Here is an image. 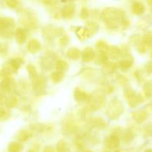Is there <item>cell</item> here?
Instances as JSON below:
<instances>
[{
	"label": "cell",
	"instance_id": "obj_1",
	"mask_svg": "<svg viewBox=\"0 0 152 152\" xmlns=\"http://www.w3.org/2000/svg\"><path fill=\"white\" fill-rule=\"evenodd\" d=\"M102 19L107 25L115 27L124 20V13L114 7H107L102 12Z\"/></svg>",
	"mask_w": 152,
	"mask_h": 152
},
{
	"label": "cell",
	"instance_id": "obj_2",
	"mask_svg": "<svg viewBox=\"0 0 152 152\" xmlns=\"http://www.w3.org/2000/svg\"><path fill=\"white\" fill-rule=\"evenodd\" d=\"M124 112V105L122 101L114 98L110 101L107 108V115L110 120H117Z\"/></svg>",
	"mask_w": 152,
	"mask_h": 152
},
{
	"label": "cell",
	"instance_id": "obj_3",
	"mask_svg": "<svg viewBox=\"0 0 152 152\" xmlns=\"http://www.w3.org/2000/svg\"><path fill=\"white\" fill-rule=\"evenodd\" d=\"M105 102V95L100 91L94 92L92 95L89 96L88 104L89 109L92 111H96L101 108Z\"/></svg>",
	"mask_w": 152,
	"mask_h": 152
},
{
	"label": "cell",
	"instance_id": "obj_4",
	"mask_svg": "<svg viewBox=\"0 0 152 152\" xmlns=\"http://www.w3.org/2000/svg\"><path fill=\"white\" fill-rule=\"evenodd\" d=\"M125 94L128 98V105L131 108H135L143 102V98L139 94H137L131 88H125Z\"/></svg>",
	"mask_w": 152,
	"mask_h": 152
},
{
	"label": "cell",
	"instance_id": "obj_5",
	"mask_svg": "<svg viewBox=\"0 0 152 152\" xmlns=\"http://www.w3.org/2000/svg\"><path fill=\"white\" fill-rule=\"evenodd\" d=\"M14 26V21L8 17L0 18V31L4 37H7L11 35V28Z\"/></svg>",
	"mask_w": 152,
	"mask_h": 152
},
{
	"label": "cell",
	"instance_id": "obj_6",
	"mask_svg": "<svg viewBox=\"0 0 152 152\" xmlns=\"http://www.w3.org/2000/svg\"><path fill=\"white\" fill-rule=\"evenodd\" d=\"M62 129L63 132L66 134H71L73 132H75L76 126L72 116L69 115L64 119L63 122Z\"/></svg>",
	"mask_w": 152,
	"mask_h": 152
},
{
	"label": "cell",
	"instance_id": "obj_7",
	"mask_svg": "<svg viewBox=\"0 0 152 152\" xmlns=\"http://www.w3.org/2000/svg\"><path fill=\"white\" fill-rule=\"evenodd\" d=\"M120 140L116 135H110L104 140V145L108 149H115L119 146Z\"/></svg>",
	"mask_w": 152,
	"mask_h": 152
},
{
	"label": "cell",
	"instance_id": "obj_8",
	"mask_svg": "<svg viewBox=\"0 0 152 152\" xmlns=\"http://www.w3.org/2000/svg\"><path fill=\"white\" fill-rule=\"evenodd\" d=\"M34 90L37 94H42L46 89V81L42 77H38L32 80Z\"/></svg>",
	"mask_w": 152,
	"mask_h": 152
},
{
	"label": "cell",
	"instance_id": "obj_9",
	"mask_svg": "<svg viewBox=\"0 0 152 152\" xmlns=\"http://www.w3.org/2000/svg\"><path fill=\"white\" fill-rule=\"evenodd\" d=\"M75 12V7L73 4H68L63 7L61 10L63 17L65 19H71L73 17Z\"/></svg>",
	"mask_w": 152,
	"mask_h": 152
},
{
	"label": "cell",
	"instance_id": "obj_10",
	"mask_svg": "<svg viewBox=\"0 0 152 152\" xmlns=\"http://www.w3.org/2000/svg\"><path fill=\"white\" fill-rule=\"evenodd\" d=\"M13 88V82L9 77H6L0 83V90L4 93H9Z\"/></svg>",
	"mask_w": 152,
	"mask_h": 152
},
{
	"label": "cell",
	"instance_id": "obj_11",
	"mask_svg": "<svg viewBox=\"0 0 152 152\" xmlns=\"http://www.w3.org/2000/svg\"><path fill=\"white\" fill-rule=\"evenodd\" d=\"M95 56V53L93 49L90 47H87L83 50L81 53V57L83 62H89L94 59Z\"/></svg>",
	"mask_w": 152,
	"mask_h": 152
},
{
	"label": "cell",
	"instance_id": "obj_12",
	"mask_svg": "<svg viewBox=\"0 0 152 152\" xmlns=\"http://www.w3.org/2000/svg\"><path fill=\"white\" fill-rule=\"evenodd\" d=\"M74 97L77 102H83L85 101H88L89 96L86 92L80 90V88H76L74 91Z\"/></svg>",
	"mask_w": 152,
	"mask_h": 152
},
{
	"label": "cell",
	"instance_id": "obj_13",
	"mask_svg": "<svg viewBox=\"0 0 152 152\" xmlns=\"http://www.w3.org/2000/svg\"><path fill=\"white\" fill-rule=\"evenodd\" d=\"M132 117L137 123H142L147 119L148 114L144 110H139L133 113Z\"/></svg>",
	"mask_w": 152,
	"mask_h": 152
},
{
	"label": "cell",
	"instance_id": "obj_14",
	"mask_svg": "<svg viewBox=\"0 0 152 152\" xmlns=\"http://www.w3.org/2000/svg\"><path fill=\"white\" fill-rule=\"evenodd\" d=\"M15 39L17 43L19 44H23L25 42L27 39L26 31L22 28H17L15 31Z\"/></svg>",
	"mask_w": 152,
	"mask_h": 152
},
{
	"label": "cell",
	"instance_id": "obj_15",
	"mask_svg": "<svg viewBox=\"0 0 152 152\" xmlns=\"http://www.w3.org/2000/svg\"><path fill=\"white\" fill-rule=\"evenodd\" d=\"M41 49V44L40 42L37 39H31L28 43V50H29L31 53H36L39 52Z\"/></svg>",
	"mask_w": 152,
	"mask_h": 152
},
{
	"label": "cell",
	"instance_id": "obj_16",
	"mask_svg": "<svg viewBox=\"0 0 152 152\" xmlns=\"http://www.w3.org/2000/svg\"><path fill=\"white\" fill-rule=\"evenodd\" d=\"M133 63H134V59L131 55H128L125 56L122 61H120L119 63V67L122 68L123 71H126V70L129 69L131 66H132Z\"/></svg>",
	"mask_w": 152,
	"mask_h": 152
},
{
	"label": "cell",
	"instance_id": "obj_17",
	"mask_svg": "<svg viewBox=\"0 0 152 152\" xmlns=\"http://www.w3.org/2000/svg\"><path fill=\"white\" fill-rule=\"evenodd\" d=\"M85 32H86L87 37H91L92 35L95 34V33L98 31V26L95 22H89L86 23V26L84 28Z\"/></svg>",
	"mask_w": 152,
	"mask_h": 152
},
{
	"label": "cell",
	"instance_id": "obj_18",
	"mask_svg": "<svg viewBox=\"0 0 152 152\" xmlns=\"http://www.w3.org/2000/svg\"><path fill=\"white\" fill-rule=\"evenodd\" d=\"M43 34L46 38H52L54 36L59 35V30L55 29L54 27H52L49 25V26L45 27L43 31Z\"/></svg>",
	"mask_w": 152,
	"mask_h": 152
},
{
	"label": "cell",
	"instance_id": "obj_19",
	"mask_svg": "<svg viewBox=\"0 0 152 152\" xmlns=\"http://www.w3.org/2000/svg\"><path fill=\"white\" fill-rule=\"evenodd\" d=\"M90 124L93 128H96L98 129H103L107 126V123L104 122V120L99 117H96V118H93L92 120H91Z\"/></svg>",
	"mask_w": 152,
	"mask_h": 152
},
{
	"label": "cell",
	"instance_id": "obj_20",
	"mask_svg": "<svg viewBox=\"0 0 152 152\" xmlns=\"http://www.w3.org/2000/svg\"><path fill=\"white\" fill-rule=\"evenodd\" d=\"M80 55H81V52L75 47L70 48L66 52L67 57L71 59H73V60H76V59H78L80 56Z\"/></svg>",
	"mask_w": 152,
	"mask_h": 152
},
{
	"label": "cell",
	"instance_id": "obj_21",
	"mask_svg": "<svg viewBox=\"0 0 152 152\" xmlns=\"http://www.w3.org/2000/svg\"><path fill=\"white\" fill-rule=\"evenodd\" d=\"M132 12L135 15H141L143 13L145 10V6L141 2H134L132 5Z\"/></svg>",
	"mask_w": 152,
	"mask_h": 152
},
{
	"label": "cell",
	"instance_id": "obj_22",
	"mask_svg": "<svg viewBox=\"0 0 152 152\" xmlns=\"http://www.w3.org/2000/svg\"><path fill=\"white\" fill-rule=\"evenodd\" d=\"M30 137H31V134H30V132H28L27 130H25V129L20 130L18 132L17 134H16V139L20 142H25Z\"/></svg>",
	"mask_w": 152,
	"mask_h": 152
},
{
	"label": "cell",
	"instance_id": "obj_23",
	"mask_svg": "<svg viewBox=\"0 0 152 152\" xmlns=\"http://www.w3.org/2000/svg\"><path fill=\"white\" fill-rule=\"evenodd\" d=\"M108 51L110 53V57L113 59H119L121 56V55H122V50L118 47H116V46L110 47Z\"/></svg>",
	"mask_w": 152,
	"mask_h": 152
},
{
	"label": "cell",
	"instance_id": "obj_24",
	"mask_svg": "<svg viewBox=\"0 0 152 152\" xmlns=\"http://www.w3.org/2000/svg\"><path fill=\"white\" fill-rule=\"evenodd\" d=\"M55 68H56L57 71H59V72L63 73L68 70L69 65L68 63L66 62L63 60H58L57 62L56 65H55Z\"/></svg>",
	"mask_w": 152,
	"mask_h": 152
},
{
	"label": "cell",
	"instance_id": "obj_25",
	"mask_svg": "<svg viewBox=\"0 0 152 152\" xmlns=\"http://www.w3.org/2000/svg\"><path fill=\"white\" fill-rule=\"evenodd\" d=\"M115 69H116V65L114 63L112 62H107V63L104 64L102 68L103 72L105 74H111L114 72Z\"/></svg>",
	"mask_w": 152,
	"mask_h": 152
},
{
	"label": "cell",
	"instance_id": "obj_26",
	"mask_svg": "<svg viewBox=\"0 0 152 152\" xmlns=\"http://www.w3.org/2000/svg\"><path fill=\"white\" fill-rule=\"evenodd\" d=\"M22 150V145L19 142H11L8 145L9 152H20Z\"/></svg>",
	"mask_w": 152,
	"mask_h": 152
},
{
	"label": "cell",
	"instance_id": "obj_27",
	"mask_svg": "<svg viewBox=\"0 0 152 152\" xmlns=\"http://www.w3.org/2000/svg\"><path fill=\"white\" fill-rule=\"evenodd\" d=\"M18 102H19V101H18V99L16 96H10V97H8L6 99L5 105L7 108H15L18 105Z\"/></svg>",
	"mask_w": 152,
	"mask_h": 152
},
{
	"label": "cell",
	"instance_id": "obj_28",
	"mask_svg": "<svg viewBox=\"0 0 152 152\" xmlns=\"http://www.w3.org/2000/svg\"><path fill=\"white\" fill-rule=\"evenodd\" d=\"M27 71H28V75H29L30 79H31V80H34V79L37 78V77H38L37 69H36L35 67L33 65H31V64L28 65V66H27Z\"/></svg>",
	"mask_w": 152,
	"mask_h": 152
},
{
	"label": "cell",
	"instance_id": "obj_29",
	"mask_svg": "<svg viewBox=\"0 0 152 152\" xmlns=\"http://www.w3.org/2000/svg\"><path fill=\"white\" fill-rule=\"evenodd\" d=\"M22 60L20 58H15V59H11L9 61V64L13 67V69L15 71H17L19 68H20L21 65L22 64Z\"/></svg>",
	"mask_w": 152,
	"mask_h": 152
},
{
	"label": "cell",
	"instance_id": "obj_30",
	"mask_svg": "<svg viewBox=\"0 0 152 152\" xmlns=\"http://www.w3.org/2000/svg\"><path fill=\"white\" fill-rule=\"evenodd\" d=\"M143 91L144 93L148 97L152 96V80L147 82L143 86Z\"/></svg>",
	"mask_w": 152,
	"mask_h": 152
},
{
	"label": "cell",
	"instance_id": "obj_31",
	"mask_svg": "<svg viewBox=\"0 0 152 152\" xmlns=\"http://www.w3.org/2000/svg\"><path fill=\"white\" fill-rule=\"evenodd\" d=\"M134 134L133 133L132 131L126 130L124 132L123 135H122V139L125 142H129L134 138Z\"/></svg>",
	"mask_w": 152,
	"mask_h": 152
},
{
	"label": "cell",
	"instance_id": "obj_32",
	"mask_svg": "<svg viewBox=\"0 0 152 152\" xmlns=\"http://www.w3.org/2000/svg\"><path fill=\"white\" fill-rule=\"evenodd\" d=\"M142 42L148 46H152V31H148L142 37Z\"/></svg>",
	"mask_w": 152,
	"mask_h": 152
},
{
	"label": "cell",
	"instance_id": "obj_33",
	"mask_svg": "<svg viewBox=\"0 0 152 152\" xmlns=\"http://www.w3.org/2000/svg\"><path fill=\"white\" fill-rule=\"evenodd\" d=\"M64 74L63 73L59 72V71H55L52 74V80L55 83H59L63 79Z\"/></svg>",
	"mask_w": 152,
	"mask_h": 152
},
{
	"label": "cell",
	"instance_id": "obj_34",
	"mask_svg": "<svg viewBox=\"0 0 152 152\" xmlns=\"http://www.w3.org/2000/svg\"><path fill=\"white\" fill-rule=\"evenodd\" d=\"M57 151L58 152H67L68 146L65 141L60 140L57 144Z\"/></svg>",
	"mask_w": 152,
	"mask_h": 152
},
{
	"label": "cell",
	"instance_id": "obj_35",
	"mask_svg": "<svg viewBox=\"0 0 152 152\" xmlns=\"http://www.w3.org/2000/svg\"><path fill=\"white\" fill-rule=\"evenodd\" d=\"M107 59H108V56H107V53L104 51H99L98 57H97V60L98 61V62L101 64H105L107 62Z\"/></svg>",
	"mask_w": 152,
	"mask_h": 152
},
{
	"label": "cell",
	"instance_id": "obj_36",
	"mask_svg": "<svg viewBox=\"0 0 152 152\" xmlns=\"http://www.w3.org/2000/svg\"><path fill=\"white\" fill-rule=\"evenodd\" d=\"M96 48L100 50V51H104V52H107L108 51L109 49H110V47H109L108 45L104 41H98V42L96 43Z\"/></svg>",
	"mask_w": 152,
	"mask_h": 152
},
{
	"label": "cell",
	"instance_id": "obj_37",
	"mask_svg": "<svg viewBox=\"0 0 152 152\" xmlns=\"http://www.w3.org/2000/svg\"><path fill=\"white\" fill-rule=\"evenodd\" d=\"M69 37L66 35H63L59 39V44L62 47H65V46H66L69 44Z\"/></svg>",
	"mask_w": 152,
	"mask_h": 152
},
{
	"label": "cell",
	"instance_id": "obj_38",
	"mask_svg": "<svg viewBox=\"0 0 152 152\" xmlns=\"http://www.w3.org/2000/svg\"><path fill=\"white\" fill-rule=\"evenodd\" d=\"M8 117V111L4 108H0V120H4Z\"/></svg>",
	"mask_w": 152,
	"mask_h": 152
},
{
	"label": "cell",
	"instance_id": "obj_39",
	"mask_svg": "<svg viewBox=\"0 0 152 152\" xmlns=\"http://www.w3.org/2000/svg\"><path fill=\"white\" fill-rule=\"evenodd\" d=\"M88 14H89V11H88L86 7H83V9L81 10V12H80V17L81 19H85L87 18Z\"/></svg>",
	"mask_w": 152,
	"mask_h": 152
},
{
	"label": "cell",
	"instance_id": "obj_40",
	"mask_svg": "<svg viewBox=\"0 0 152 152\" xmlns=\"http://www.w3.org/2000/svg\"><path fill=\"white\" fill-rule=\"evenodd\" d=\"M42 64L43 65V66L46 67V68H49L51 67V64H52V62H51V60H50V59H49V58H46V59H43Z\"/></svg>",
	"mask_w": 152,
	"mask_h": 152
},
{
	"label": "cell",
	"instance_id": "obj_41",
	"mask_svg": "<svg viewBox=\"0 0 152 152\" xmlns=\"http://www.w3.org/2000/svg\"><path fill=\"white\" fill-rule=\"evenodd\" d=\"M6 4L10 7H16L18 5V1H13V0H10V1H6Z\"/></svg>",
	"mask_w": 152,
	"mask_h": 152
},
{
	"label": "cell",
	"instance_id": "obj_42",
	"mask_svg": "<svg viewBox=\"0 0 152 152\" xmlns=\"http://www.w3.org/2000/svg\"><path fill=\"white\" fill-rule=\"evenodd\" d=\"M43 152H55V151L53 147L51 146V145H48V146L45 147Z\"/></svg>",
	"mask_w": 152,
	"mask_h": 152
},
{
	"label": "cell",
	"instance_id": "obj_43",
	"mask_svg": "<svg viewBox=\"0 0 152 152\" xmlns=\"http://www.w3.org/2000/svg\"><path fill=\"white\" fill-rule=\"evenodd\" d=\"M146 69H147L148 72H149V73L152 72V62H150L149 64H148L147 67H146Z\"/></svg>",
	"mask_w": 152,
	"mask_h": 152
},
{
	"label": "cell",
	"instance_id": "obj_44",
	"mask_svg": "<svg viewBox=\"0 0 152 152\" xmlns=\"http://www.w3.org/2000/svg\"><path fill=\"white\" fill-rule=\"evenodd\" d=\"M3 102H4V96H3V95L0 93V105H2Z\"/></svg>",
	"mask_w": 152,
	"mask_h": 152
},
{
	"label": "cell",
	"instance_id": "obj_45",
	"mask_svg": "<svg viewBox=\"0 0 152 152\" xmlns=\"http://www.w3.org/2000/svg\"><path fill=\"white\" fill-rule=\"evenodd\" d=\"M145 152H152V150L151 149H147Z\"/></svg>",
	"mask_w": 152,
	"mask_h": 152
},
{
	"label": "cell",
	"instance_id": "obj_46",
	"mask_svg": "<svg viewBox=\"0 0 152 152\" xmlns=\"http://www.w3.org/2000/svg\"><path fill=\"white\" fill-rule=\"evenodd\" d=\"M85 152H92V151H85Z\"/></svg>",
	"mask_w": 152,
	"mask_h": 152
},
{
	"label": "cell",
	"instance_id": "obj_47",
	"mask_svg": "<svg viewBox=\"0 0 152 152\" xmlns=\"http://www.w3.org/2000/svg\"><path fill=\"white\" fill-rule=\"evenodd\" d=\"M151 108H152V105H151Z\"/></svg>",
	"mask_w": 152,
	"mask_h": 152
},
{
	"label": "cell",
	"instance_id": "obj_48",
	"mask_svg": "<svg viewBox=\"0 0 152 152\" xmlns=\"http://www.w3.org/2000/svg\"><path fill=\"white\" fill-rule=\"evenodd\" d=\"M151 56H152V54H151Z\"/></svg>",
	"mask_w": 152,
	"mask_h": 152
}]
</instances>
